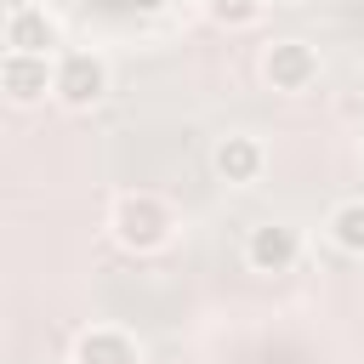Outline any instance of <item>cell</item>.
<instances>
[{
    "label": "cell",
    "mask_w": 364,
    "mask_h": 364,
    "mask_svg": "<svg viewBox=\"0 0 364 364\" xmlns=\"http://www.w3.org/2000/svg\"><path fill=\"white\" fill-rule=\"evenodd\" d=\"M108 233L131 256H159L176 239V210H171V199H159L148 188H131L108 205Z\"/></svg>",
    "instance_id": "1"
},
{
    "label": "cell",
    "mask_w": 364,
    "mask_h": 364,
    "mask_svg": "<svg viewBox=\"0 0 364 364\" xmlns=\"http://www.w3.org/2000/svg\"><path fill=\"white\" fill-rule=\"evenodd\" d=\"M318 74H324V57H318V46H313V40L284 34V40H267V46H262V80H267L273 91L301 97V91H313V85H318Z\"/></svg>",
    "instance_id": "2"
},
{
    "label": "cell",
    "mask_w": 364,
    "mask_h": 364,
    "mask_svg": "<svg viewBox=\"0 0 364 364\" xmlns=\"http://www.w3.org/2000/svg\"><path fill=\"white\" fill-rule=\"evenodd\" d=\"M51 97L74 114L97 108L108 97V63L97 51H57V80H51Z\"/></svg>",
    "instance_id": "3"
},
{
    "label": "cell",
    "mask_w": 364,
    "mask_h": 364,
    "mask_svg": "<svg viewBox=\"0 0 364 364\" xmlns=\"http://www.w3.org/2000/svg\"><path fill=\"white\" fill-rule=\"evenodd\" d=\"M301 250H307V239H301L296 222H256V228L245 233V262H250V273H290V267L301 262Z\"/></svg>",
    "instance_id": "4"
},
{
    "label": "cell",
    "mask_w": 364,
    "mask_h": 364,
    "mask_svg": "<svg viewBox=\"0 0 364 364\" xmlns=\"http://www.w3.org/2000/svg\"><path fill=\"white\" fill-rule=\"evenodd\" d=\"M57 46H63V23H57L46 6L17 0V6L6 11V51H23V57H57Z\"/></svg>",
    "instance_id": "5"
},
{
    "label": "cell",
    "mask_w": 364,
    "mask_h": 364,
    "mask_svg": "<svg viewBox=\"0 0 364 364\" xmlns=\"http://www.w3.org/2000/svg\"><path fill=\"white\" fill-rule=\"evenodd\" d=\"M51 80H57V57H23V51H6L0 57V91L17 108L46 102L51 97Z\"/></svg>",
    "instance_id": "6"
},
{
    "label": "cell",
    "mask_w": 364,
    "mask_h": 364,
    "mask_svg": "<svg viewBox=\"0 0 364 364\" xmlns=\"http://www.w3.org/2000/svg\"><path fill=\"white\" fill-rule=\"evenodd\" d=\"M262 165H267V148H262L250 131H228V136H216V148H210V171H216L228 188H250V182L262 176Z\"/></svg>",
    "instance_id": "7"
},
{
    "label": "cell",
    "mask_w": 364,
    "mask_h": 364,
    "mask_svg": "<svg viewBox=\"0 0 364 364\" xmlns=\"http://www.w3.org/2000/svg\"><path fill=\"white\" fill-rule=\"evenodd\" d=\"M68 358H74V364H142V347H136V336L119 330V324H91V330L74 336V353H68Z\"/></svg>",
    "instance_id": "8"
},
{
    "label": "cell",
    "mask_w": 364,
    "mask_h": 364,
    "mask_svg": "<svg viewBox=\"0 0 364 364\" xmlns=\"http://www.w3.org/2000/svg\"><path fill=\"white\" fill-rule=\"evenodd\" d=\"M324 233H330V245H336L341 256H364V193H358V199H341V205L330 210Z\"/></svg>",
    "instance_id": "9"
},
{
    "label": "cell",
    "mask_w": 364,
    "mask_h": 364,
    "mask_svg": "<svg viewBox=\"0 0 364 364\" xmlns=\"http://www.w3.org/2000/svg\"><path fill=\"white\" fill-rule=\"evenodd\" d=\"M199 6H205V17H210L216 28H228V34L256 28V23H262V11H267V0H199Z\"/></svg>",
    "instance_id": "10"
},
{
    "label": "cell",
    "mask_w": 364,
    "mask_h": 364,
    "mask_svg": "<svg viewBox=\"0 0 364 364\" xmlns=\"http://www.w3.org/2000/svg\"><path fill=\"white\" fill-rule=\"evenodd\" d=\"M46 364H74V358H68V353H63V358H46Z\"/></svg>",
    "instance_id": "11"
},
{
    "label": "cell",
    "mask_w": 364,
    "mask_h": 364,
    "mask_svg": "<svg viewBox=\"0 0 364 364\" xmlns=\"http://www.w3.org/2000/svg\"><path fill=\"white\" fill-rule=\"evenodd\" d=\"M358 154H364V131H358Z\"/></svg>",
    "instance_id": "12"
}]
</instances>
